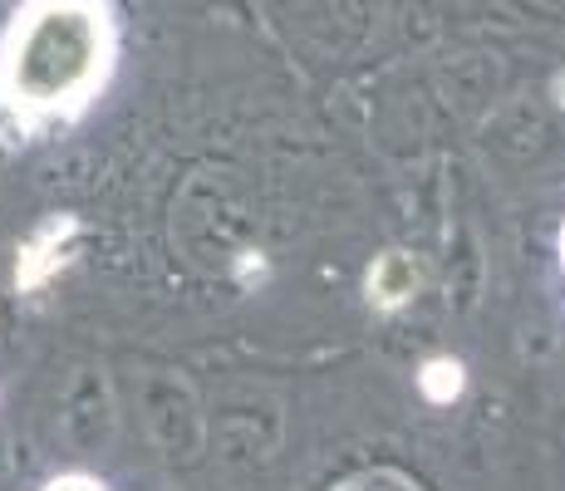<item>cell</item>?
Wrapping results in <instances>:
<instances>
[{
  "mask_svg": "<svg viewBox=\"0 0 565 491\" xmlns=\"http://www.w3.org/2000/svg\"><path fill=\"white\" fill-rule=\"evenodd\" d=\"M114 30L99 0H30L0 45V104L25 124L79 108L104 84Z\"/></svg>",
  "mask_w": 565,
  "mask_h": 491,
  "instance_id": "1",
  "label": "cell"
},
{
  "mask_svg": "<svg viewBox=\"0 0 565 491\" xmlns=\"http://www.w3.org/2000/svg\"><path fill=\"white\" fill-rule=\"evenodd\" d=\"M138 423L162 462H198L206 447V413L202 398L178 369H138L134 378Z\"/></svg>",
  "mask_w": 565,
  "mask_h": 491,
  "instance_id": "2",
  "label": "cell"
},
{
  "mask_svg": "<svg viewBox=\"0 0 565 491\" xmlns=\"http://www.w3.org/2000/svg\"><path fill=\"white\" fill-rule=\"evenodd\" d=\"M118 433V398L108 384V369L94 359H74L60 378L54 398V438L74 457H99L114 447Z\"/></svg>",
  "mask_w": 565,
  "mask_h": 491,
  "instance_id": "3",
  "label": "cell"
},
{
  "mask_svg": "<svg viewBox=\"0 0 565 491\" xmlns=\"http://www.w3.org/2000/svg\"><path fill=\"white\" fill-rule=\"evenodd\" d=\"M418 290V266L404 256V250H388V256L374 260V270H369V300L374 305H404L408 295Z\"/></svg>",
  "mask_w": 565,
  "mask_h": 491,
  "instance_id": "4",
  "label": "cell"
},
{
  "mask_svg": "<svg viewBox=\"0 0 565 491\" xmlns=\"http://www.w3.org/2000/svg\"><path fill=\"white\" fill-rule=\"evenodd\" d=\"M334 491H423V487H418V482H408L404 472H388V467H379V472L350 477V482H340Z\"/></svg>",
  "mask_w": 565,
  "mask_h": 491,
  "instance_id": "5",
  "label": "cell"
},
{
  "mask_svg": "<svg viewBox=\"0 0 565 491\" xmlns=\"http://www.w3.org/2000/svg\"><path fill=\"white\" fill-rule=\"evenodd\" d=\"M423 388H428L438 403L458 398V388H462V369H458V364H448V359H438V364L423 369Z\"/></svg>",
  "mask_w": 565,
  "mask_h": 491,
  "instance_id": "6",
  "label": "cell"
},
{
  "mask_svg": "<svg viewBox=\"0 0 565 491\" xmlns=\"http://www.w3.org/2000/svg\"><path fill=\"white\" fill-rule=\"evenodd\" d=\"M45 491H104V487L94 482V477H79V472H74V477H54Z\"/></svg>",
  "mask_w": 565,
  "mask_h": 491,
  "instance_id": "7",
  "label": "cell"
}]
</instances>
